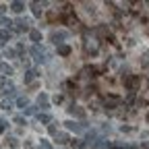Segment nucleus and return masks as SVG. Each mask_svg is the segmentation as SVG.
<instances>
[{
  "label": "nucleus",
  "mask_w": 149,
  "mask_h": 149,
  "mask_svg": "<svg viewBox=\"0 0 149 149\" xmlns=\"http://www.w3.org/2000/svg\"><path fill=\"white\" fill-rule=\"evenodd\" d=\"M122 83H124V87H128L130 91H135V89L141 85V77H139V74H122Z\"/></svg>",
  "instance_id": "1"
},
{
  "label": "nucleus",
  "mask_w": 149,
  "mask_h": 149,
  "mask_svg": "<svg viewBox=\"0 0 149 149\" xmlns=\"http://www.w3.org/2000/svg\"><path fill=\"white\" fill-rule=\"evenodd\" d=\"M31 56H33L37 62H46V60H48V54H46L44 48H40V46H33V48H31Z\"/></svg>",
  "instance_id": "2"
},
{
  "label": "nucleus",
  "mask_w": 149,
  "mask_h": 149,
  "mask_svg": "<svg viewBox=\"0 0 149 149\" xmlns=\"http://www.w3.org/2000/svg\"><path fill=\"white\" fill-rule=\"evenodd\" d=\"M122 104V100L118 97V95H108L106 100H104V106H106V110H112V108H118Z\"/></svg>",
  "instance_id": "3"
},
{
  "label": "nucleus",
  "mask_w": 149,
  "mask_h": 149,
  "mask_svg": "<svg viewBox=\"0 0 149 149\" xmlns=\"http://www.w3.org/2000/svg\"><path fill=\"white\" fill-rule=\"evenodd\" d=\"M0 93H4V95H15V87L10 81H2L0 83Z\"/></svg>",
  "instance_id": "4"
},
{
  "label": "nucleus",
  "mask_w": 149,
  "mask_h": 149,
  "mask_svg": "<svg viewBox=\"0 0 149 149\" xmlns=\"http://www.w3.org/2000/svg\"><path fill=\"white\" fill-rule=\"evenodd\" d=\"M29 25H31V23H29V19H17V21H15V27H17L19 31H31Z\"/></svg>",
  "instance_id": "5"
},
{
  "label": "nucleus",
  "mask_w": 149,
  "mask_h": 149,
  "mask_svg": "<svg viewBox=\"0 0 149 149\" xmlns=\"http://www.w3.org/2000/svg\"><path fill=\"white\" fill-rule=\"evenodd\" d=\"M97 72H100V68H95V66H85L81 70L83 77H97Z\"/></svg>",
  "instance_id": "6"
},
{
  "label": "nucleus",
  "mask_w": 149,
  "mask_h": 149,
  "mask_svg": "<svg viewBox=\"0 0 149 149\" xmlns=\"http://www.w3.org/2000/svg\"><path fill=\"white\" fill-rule=\"evenodd\" d=\"M68 112H70V116L85 118V110H83V108H79V106H70V108H68Z\"/></svg>",
  "instance_id": "7"
},
{
  "label": "nucleus",
  "mask_w": 149,
  "mask_h": 149,
  "mask_svg": "<svg viewBox=\"0 0 149 149\" xmlns=\"http://www.w3.org/2000/svg\"><path fill=\"white\" fill-rule=\"evenodd\" d=\"M64 124H66L68 130H74V133H81V130H85L83 124H77V122H72V120H68V122H64Z\"/></svg>",
  "instance_id": "8"
},
{
  "label": "nucleus",
  "mask_w": 149,
  "mask_h": 149,
  "mask_svg": "<svg viewBox=\"0 0 149 149\" xmlns=\"http://www.w3.org/2000/svg\"><path fill=\"white\" fill-rule=\"evenodd\" d=\"M44 6H46V2H44V4H40V2H31V10H33V15H35V17H42Z\"/></svg>",
  "instance_id": "9"
},
{
  "label": "nucleus",
  "mask_w": 149,
  "mask_h": 149,
  "mask_svg": "<svg viewBox=\"0 0 149 149\" xmlns=\"http://www.w3.org/2000/svg\"><path fill=\"white\" fill-rule=\"evenodd\" d=\"M64 37H66V31H54V33H52V42H54V44H60Z\"/></svg>",
  "instance_id": "10"
},
{
  "label": "nucleus",
  "mask_w": 149,
  "mask_h": 149,
  "mask_svg": "<svg viewBox=\"0 0 149 149\" xmlns=\"http://www.w3.org/2000/svg\"><path fill=\"white\" fill-rule=\"evenodd\" d=\"M23 8H25V4H23V2H19V0L10 2V10H13V13H21Z\"/></svg>",
  "instance_id": "11"
},
{
  "label": "nucleus",
  "mask_w": 149,
  "mask_h": 149,
  "mask_svg": "<svg viewBox=\"0 0 149 149\" xmlns=\"http://www.w3.org/2000/svg\"><path fill=\"white\" fill-rule=\"evenodd\" d=\"M56 143H58V145H66L68 143V135L66 133H58V135H56Z\"/></svg>",
  "instance_id": "12"
},
{
  "label": "nucleus",
  "mask_w": 149,
  "mask_h": 149,
  "mask_svg": "<svg viewBox=\"0 0 149 149\" xmlns=\"http://www.w3.org/2000/svg\"><path fill=\"white\" fill-rule=\"evenodd\" d=\"M37 106H40V108H48V95H46V93H42V95L40 97H37Z\"/></svg>",
  "instance_id": "13"
},
{
  "label": "nucleus",
  "mask_w": 149,
  "mask_h": 149,
  "mask_svg": "<svg viewBox=\"0 0 149 149\" xmlns=\"http://www.w3.org/2000/svg\"><path fill=\"white\" fill-rule=\"evenodd\" d=\"M0 72L2 74H13V66L6 64V62H0Z\"/></svg>",
  "instance_id": "14"
},
{
  "label": "nucleus",
  "mask_w": 149,
  "mask_h": 149,
  "mask_svg": "<svg viewBox=\"0 0 149 149\" xmlns=\"http://www.w3.org/2000/svg\"><path fill=\"white\" fill-rule=\"evenodd\" d=\"M35 77H37V70H33V68H31V70H27V72H25V83H31Z\"/></svg>",
  "instance_id": "15"
},
{
  "label": "nucleus",
  "mask_w": 149,
  "mask_h": 149,
  "mask_svg": "<svg viewBox=\"0 0 149 149\" xmlns=\"http://www.w3.org/2000/svg\"><path fill=\"white\" fill-rule=\"evenodd\" d=\"M29 37H31L33 42H40V40H42V31H37V29H31V31H29Z\"/></svg>",
  "instance_id": "16"
},
{
  "label": "nucleus",
  "mask_w": 149,
  "mask_h": 149,
  "mask_svg": "<svg viewBox=\"0 0 149 149\" xmlns=\"http://www.w3.org/2000/svg\"><path fill=\"white\" fill-rule=\"evenodd\" d=\"M6 145L13 147V149H17V147H19V139H17V137H6Z\"/></svg>",
  "instance_id": "17"
},
{
  "label": "nucleus",
  "mask_w": 149,
  "mask_h": 149,
  "mask_svg": "<svg viewBox=\"0 0 149 149\" xmlns=\"http://www.w3.org/2000/svg\"><path fill=\"white\" fill-rule=\"evenodd\" d=\"M85 50H87L91 56H95V54H97V48H95V44H91V42H87V44H85Z\"/></svg>",
  "instance_id": "18"
},
{
  "label": "nucleus",
  "mask_w": 149,
  "mask_h": 149,
  "mask_svg": "<svg viewBox=\"0 0 149 149\" xmlns=\"http://www.w3.org/2000/svg\"><path fill=\"white\" fill-rule=\"evenodd\" d=\"M17 106L25 110V108H29V100H27V97H19V100H17Z\"/></svg>",
  "instance_id": "19"
},
{
  "label": "nucleus",
  "mask_w": 149,
  "mask_h": 149,
  "mask_svg": "<svg viewBox=\"0 0 149 149\" xmlns=\"http://www.w3.org/2000/svg\"><path fill=\"white\" fill-rule=\"evenodd\" d=\"M6 40H10V31L8 29H2V31H0V42H6Z\"/></svg>",
  "instance_id": "20"
},
{
  "label": "nucleus",
  "mask_w": 149,
  "mask_h": 149,
  "mask_svg": "<svg viewBox=\"0 0 149 149\" xmlns=\"http://www.w3.org/2000/svg\"><path fill=\"white\" fill-rule=\"evenodd\" d=\"M72 147H77V149H85V147H87V143H85V141H81V139H74V141H72Z\"/></svg>",
  "instance_id": "21"
},
{
  "label": "nucleus",
  "mask_w": 149,
  "mask_h": 149,
  "mask_svg": "<svg viewBox=\"0 0 149 149\" xmlns=\"http://www.w3.org/2000/svg\"><path fill=\"white\" fill-rule=\"evenodd\" d=\"M58 54H60V56H68V54H70V48H68V46H58Z\"/></svg>",
  "instance_id": "22"
},
{
  "label": "nucleus",
  "mask_w": 149,
  "mask_h": 149,
  "mask_svg": "<svg viewBox=\"0 0 149 149\" xmlns=\"http://www.w3.org/2000/svg\"><path fill=\"white\" fill-rule=\"evenodd\" d=\"M37 120H40V122H44V124H48V122H52V118H50L48 114H37Z\"/></svg>",
  "instance_id": "23"
},
{
  "label": "nucleus",
  "mask_w": 149,
  "mask_h": 149,
  "mask_svg": "<svg viewBox=\"0 0 149 149\" xmlns=\"http://www.w3.org/2000/svg\"><path fill=\"white\" fill-rule=\"evenodd\" d=\"M0 23H2V25H4V29L13 25V21H10V19H6V17H0Z\"/></svg>",
  "instance_id": "24"
},
{
  "label": "nucleus",
  "mask_w": 149,
  "mask_h": 149,
  "mask_svg": "<svg viewBox=\"0 0 149 149\" xmlns=\"http://www.w3.org/2000/svg\"><path fill=\"white\" fill-rule=\"evenodd\" d=\"M133 102H135V91H130L126 95V104H133Z\"/></svg>",
  "instance_id": "25"
},
{
  "label": "nucleus",
  "mask_w": 149,
  "mask_h": 149,
  "mask_svg": "<svg viewBox=\"0 0 149 149\" xmlns=\"http://www.w3.org/2000/svg\"><path fill=\"white\" fill-rule=\"evenodd\" d=\"M48 130H50V135H54V137L58 135V128H56V124H50V128H48Z\"/></svg>",
  "instance_id": "26"
},
{
  "label": "nucleus",
  "mask_w": 149,
  "mask_h": 149,
  "mask_svg": "<svg viewBox=\"0 0 149 149\" xmlns=\"http://www.w3.org/2000/svg\"><path fill=\"white\" fill-rule=\"evenodd\" d=\"M13 122H15V124H25V118H23V116H15Z\"/></svg>",
  "instance_id": "27"
},
{
  "label": "nucleus",
  "mask_w": 149,
  "mask_h": 149,
  "mask_svg": "<svg viewBox=\"0 0 149 149\" xmlns=\"http://www.w3.org/2000/svg\"><path fill=\"white\" fill-rule=\"evenodd\" d=\"M10 108H13V104H10L8 100H4V102H2V110H10Z\"/></svg>",
  "instance_id": "28"
},
{
  "label": "nucleus",
  "mask_w": 149,
  "mask_h": 149,
  "mask_svg": "<svg viewBox=\"0 0 149 149\" xmlns=\"http://www.w3.org/2000/svg\"><path fill=\"white\" fill-rule=\"evenodd\" d=\"M4 54H6V58H15V50H10V48H6Z\"/></svg>",
  "instance_id": "29"
},
{
  "label": "nucleus",
  "mask_w": 149,
  "mask_h": 149,
  "mask_svg": "<svg viewBox=\"0 0 149 149\" xmlns=\"http://www.w3.org/2000/svg\"><path fill=\"white\" fill-rule=\"evenodd\" d=\"M35 110H37V108H33V106H29V108H25V114H35Z\"/></svg>",
  "instance_id": "30"
},
{
  "label": "nucleus",
  "mask_w": 149,
  "mask_h": 149,
  "mask_svg": "<svg viewBox=\"0 0 149 149\" xmlns=\"http://www.w3.org/2000/svg\"><path fill=\"white\" fill-rule=\"evenodd\" d=\"M143 66H149V52L143 56Z\"/></svg>",
  "instance_id": "31"
},
{
  "label": "nucleus",
  "mask_w": 149,
  "mask_h": 149,
  "mask_svg": "<svg viewBox=\"0 0 149 149\" xmlns=\"http://www.w3.org/2000/svg\"><path fill=\"white\" fill-rule=\"evenodd\" d=\"M62 100H64L62 95H54V104H62Z\"/></svg>",
  "instance_id": "32"
},
{
  "label": "nucleus",
  "mask_w": 149,
  "mask_h": 149,
  "mask_svg": "<svg viewBox=\"0 0 149 149\" xmlns=\"http://www.w3.org/2000/svg\"><path fill=\"white\" fill-rule=\"evenodd\" d=\"M6 124H8V122H6V120H0V133H2V130H4V128H6Z\"/></svg>",
  "instance_id": "33"
},
{
  "label": "nucleus",
  "mask_w": 149,
  "mask_h": 149,
  "mask_svg": "<svg viewBox=\"0 0 149 149\" xmlns=\"http://www.w3.org/2000/svg\"><path fill=\"white\" fill-rule=\"evenodd\" d=\"M42 149H52V147H50V143H48V141H44V139H42Z\"/></svg>",
  "instance_id": "34"
},
{
  "label": "nucleus",
  "mask_w": 149,
  "mask_h": 149,
  "mask_svg": "<svg viewBox=\"0 0 149 149\" xmlns=\"http://www.w3.org/2000/svg\"><path fill=\"white\" fill-rule=\"evenodd\" d=\"M2 13H4V6H0V17H2Z\"/></svg>",
  "instance_id": "35"
},
{
  "label": "nucleus",
  "mask_w": 149,
  "mask_h": 149,
  "mask_svg": "<svg viewBox=\"0 0 149 149\" xmlns=\"http://www.w3.org/2000/svg\"><path fill=\"white\" fill-rule=\"evenodd\" d=\"M147 120H149V114H147Z\"/></svg>",
  "instance_id": "36"
}]
</instances>
